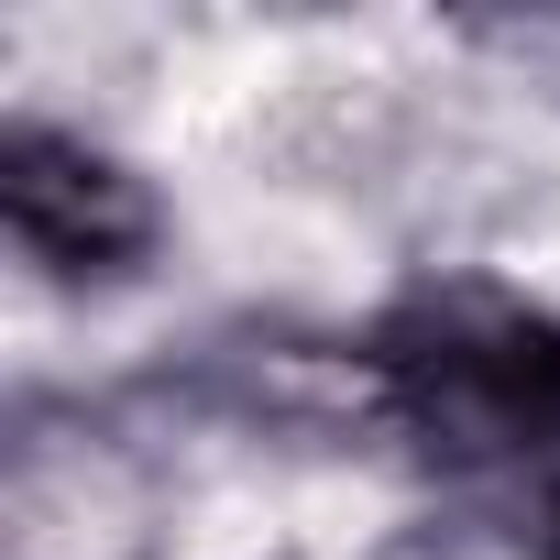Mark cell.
I'll return each mask as SVG.
<instances>
[{
	"label": "cell",
	"mask_w": 560,
	"mask_h": 560,
	"mask_svg": "<svg viewBox=\"0 0 560 560\" xmlns=\"http://www.w3.org/2000/svg\"><path fill=\"white\" fill-rule=\"evenodd\" d=\"M385 363V418L451 472L560 483V308L505 287H429L363 330Z\"/></svg>",
	"instance_id": "1"
},
{
	"label": "cell",
	"mask_w": 560,
	"mask_h": 560,
	"mask_svg": "<svg viewBox=\"0 0 560 560\" xmlns=\"http://www.w3.org/2000/svg\"><path fill=\"white\" fill-rule=\"evenodd\" d=\"M0 231H12V253L45 264V275L121 287V275H143V253L165 242V209H154V187H143L121 154H100L89 132L12 121V132H0Z\"/></svg>",
	"instance_id": "2"
}]
</instances>
